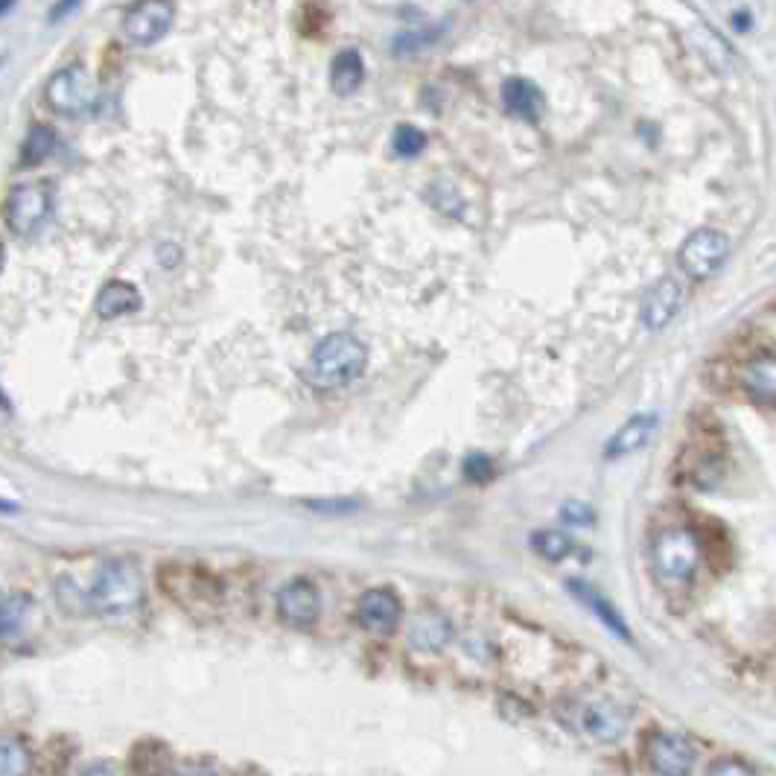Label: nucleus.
I'll return each mask as SVG.
<instances>
[{"label": "nucleus", "instance_id": "f257e3e1", "mask_svg": "<svg viewBox=\"0 0 776 776\" xmlns=\"http://www.w3.org/2000/svg\"><path fill=\"white\" fill-rule=\"evenodd\" d=\"M369 365V347L354 333H331L310 356V380L318 389H342L362 377Z\"/></svg>", "mask_w": 776, "mask_h": 776}, {"label": "nucleus", "instance_id": "f03ea898", "mask_svg": "<svg viewBox=\"0 0 776 776\" xmlns=\"http://www.w3.org/2000/svg\"><path fill=\"white\" fill-rule=\"evenodd\" d=\"M144 601V578L131 561H108L88 590V608L102 616L131 613Z\"/></svg>", "mask_w": 776, "mask_h": 776}, {"label": "nucleus", "instance_id": "7ed1b4c3", "mask_svg": "<svg viewBox=\"0 0 776 776\" xmlns=\"http://www.w3.org/2000/svg\"><path fill=\"white\" fill-rule=\"evenodd\" d=\"M654 572L660 576L662 585L680 587L692 581L695 569L700 561V543L692 529L686 525H671L662 529L654 540Z\"/></svg>", "mask_w": 776, "mask_h": 776}, {"label": "nucleus", "instance_id": "20e7f679", "mask_svg": "<svg viewBox=\"0 0 776 776\" xmlns=\"http://www.w3.org/2000/svg\"><path fill=\"white\" fill-rule=\"evenodd\" d=\"M558 721L567 730L578 733V736L596 738V741H619L628 727V718L616 704L608 700H590V698H572L563 700L561 707L554 709Z\"/></svg>", "mask_w": 776, "mask_h": 776}, {"label": "nucleus", "instance_id": "39448f33", "mask_svg": "<svg viewBox=\"0 0 776 776\" xmlns=\"http://www.w3.org/2000/svg\"><path fill=\"white\" fill-rule=\"evenodd\" d=\"M45 100L56 115L85 117L97 108L100 88L82 65H68V68L56 70L50 82L45 85Z\"/></svg>", "mask_w": 776, "mask_h": 776}, {"label": "nucleus", "instance_id": "423d86ee", "mask_svg": "<svg viewBox=\"0 0 776 776\" xmlns=\"http://www.w3.org/2000/svg\"><path fill=\"white\" fill-rule=\"evenodd\" d=\"M53 219V187L45 181L18 185L7 199V225L16 237H39Z\"/></svg>", "mask_w": 776, "mask_h": 776}, {"label": "nucleus", "instance_id": "0eeeda50", "mask_svg": "<svg viewBox=\"0 0 776 776\" xmlns=\"http://www.w3.org/2000/svg\"><path fill=\"white\" fill-rule=\"evenodd\" d=\"M730 254V239L727 234L715 232V228H700L692 237L686 239L677 261H680V269L686 272L695 281H704V277H713L715 272L721 269L724 261Z\"/></svg>", "mask_w": 776, "mask_h": 776}, {"label": "nucleus", "instance_id": "6e6552de", "mask_svg": "<svg viewBox=\"0 0 776 776\" xmlns=\"http://www.w3.org/2000/svg\"><path fill=\"white\" fill-rule=\"evenodd\" d=\"M646 756L651 770L666 776H684L695 768L698 762V750L692 747V741L680 733L657 730L646 745Z\"/></svg>", "mask_w": 776, "mask_h": 776}, {"label": "nucleus", "instance_id": "1a4fd4ad", "mask_svg": "<svg viewBox=\"0 0 776 776\" xmlns=\"http://www.w3.org/2000/svg\"><path fill=\"white\" fill-rule=\"evenodd\" d=\"M169 27H173V3L169 0H140L124 18V36L138 47L161 41Z\"/></svg>", "mask_w": 776, "mask_h": 776}, {"label": "nucleus", "instance_id": "9d476101", "mask_svg": "<svg viewBox=\"0 0 776 776\" xmlns=\"http://www.w3.org/2000/svg\"><path fill=\"white\" fill-rule=\"evenodd\" d=\"M318 613H322V599H318V590L310 581L298 578V581H289L284 590L277 592V616L289 628H313Z\"/></svg>", "mask_w": 776, "mask_h": 776}, {"label": "nucleus", "instance_id": "9b49d317", "mask_svg": "<svg viewBox=\"0 0 776 776\" xmlns=\"http://www.w3.org/2000/svg\"><path fill=\"white\" fill-rule=\"evenodd\" d=\"M400 599L394 596V590H385V587H374V590L362 592L360 601H356V622L369 633H392L400 622Z\"/></svg>", "mask_w": 776, "mask_h": 776}, {"label": "nucleus", "instance_id": "f8f14e48", "mask_svg": "<svg viewBox=\"0 0 776 776\" xmlns=\"http://www.w3.org/2000/svg\"><path fill=\"white\" fill-rule=\"evenodd\" d=\"M680 304H684V289H680V284H677L675 277H662V281H657V284L648 289L646 298H642V307H639L642 324H646L648 331H662V327L675 318Z\"/></svg>", "mask_w": 776, "mask_h": 776}, {"label": "nucleus", "instance_id": "ddd939ff", "mask_svg": "<svg viewBox=\"0 0 776 776\" xmlns=\"http://www.w3.org/2000/svg\"><path fill=\"white\" fill-rule=\"evenodd\" d=\"M502 106H505L508 115L520 117L525 124H538L546 111V100L538 85L520 77L508 79L502 85Z\"/></svg>", "mask_w": 776, "mask_h": 776}, {"label": "nucleus", "instance_id": "4468645a", "mask_svg": "<svg viewBox=\"0 0 776 776\" xmlns=\"http://www.w3.org/2000/svg\"><path fill=\"white\" fill-rule=\"evenodd\" d=\"M453 639V625L444 613H435V610H426L412 622L409 628V646L421 654H439L450 646Z\"/></svg>", "mask_w": 776, "mask_h": 776}, {"label": "nucleus", "instance_id": "2eb2a0df", "mask_svg": "<svg viewBox=\"0 0 776 776\" xmlns=\"http://www.w3.org/2000/svg\"><path fill=\"white\" fill-rule=\"evenodd\" d=\"M747 397L762 406H776V354H759L741 371Z\"/></svg>", "mask_w": 776, "mask_h": 776}, {"label": "nucleus", "instance_id": "dca6fc26", "mask_svg": "<svg viewBox=\"0 0 776 776\" xmlns=\"http://www.w3.org/2000/svg\"><path fill=\"white\" fill-rule=\"evenodd\" d=\"M569 590H572V596H576L585 608H590L592 613L599 616V622L605 625V628L613 630L616 637L625 639V642H630V630L628 625H625V619L619 616V610H616L613 605H610V601L596 590V587L585 585V581H569Z\"/></svg>", "mask_w": 776, "mask_h": 776}, {"label": "nucleus", "instance_id": "f3484780", "mask_svg": "<svg viewBox=\"0 0 776 776\" xmlns=\"http://www.w3.org/2000/svg\"><path fill=\"white\" fill-rule=\"evenodd\" d=\"M654 423L657 421H654L651 415L630 418L622 430H616L613 439L605 444V455H608V459H622V455H630V453H637V450H642V446L648 444V439H651Z\"/></svg>", "mask_w": 776, "mask_h": 776}, {"label": "nucleus", "instance_id": "a211bd4d", "mask_svg": "<svg viewBox=\"0 0 776 776\" xmlns=\"http://www.w3.org/2000/svg\"><path fill=\"white\" fill-rule=\"evenodd\" d=\"M97 313L102 318H120V315L138 313L140 310V295L138 289L129 284V281H108L106 286L97 295Z\"/></svg>", "mask_w": 776, "mask_h": 776}, {"label": "nucleus", "instance_id": "6ab92c4d", "mask_svg": "<svg viewBox=\"0 0 776 776\" xmlns=\"http://www.w3.org/2000/svg\"><path fill=\"white\" fill-rule=\"evenodd\" d=\"M365 79V65L356 50H342L331 65V88L338 97H351Z\"/></svg>", "mask_w": 776, "mask_h": 776}, {"label": "nucleus", "instance_id": "aec40b11", "mask_svg": "<svg viewBox=\"0 0 776 776\" xmlns=\"http://www.w3.org/2000/svg\"><path fill=\"white\" fill-rule=\"evenodd\" d=\"M32 613V599L27 592H9L3 599V616H0V628H3V639L12 642V639L27 628V619Z\"/></svg>", "mask_w": 776, "mask_h": 776}, {"label": "nucleus", "instance_id": "412c9836", "mask_svg": "<svg viewBox=\"0 0 776 776\" xmlns=\"http://www.w3.org/2000/svg\"><path fill=\"white\" fill-rule=\"evenodd\" d=\"M56 149V131L50 126L36 124L21 144V167H36L45 158H50Z\"/></svg>", "mask_w": 776, "mask_h": 776}, {"label": "nucleus", "instance_id": "4be33fe9", "mask_svg": "<svg viewBox=\"0 0 776 776\" xmlns=\"http://www.w3.org/2000/svg\"><path fill=\"white\" fill-rule=\"evenodd\" d=\"M30 770V750L21 738H3V754H0V774L18 776Z\"/></svg>", "mask_w": 776, "mask_h": 776}, {"label": "nucleus", "instance_id": "5701e85b", "mask_svg": "<svg viewBox=\"0 0 776 776\" xmlns=\"http://www.w3.org/2000/svg\"><path fill=\"white\" fill-rule=\"evenodd\" d=\"M531 543H534V549L543 554L546 561H563L572 552V540L567 534H561V531H538L531 538Z\"/></svg>", "mask_w": 776, "mask_h": 776}, {"label": "nucleus", "instance_id": "b1692460", "mask_svg": "<svg viewBox=\"0 0 776 776\" xmlns=\"http://www.w3.org/2000/svg\"><path fill=\"white\" fill-rule=\"evenodd\" d=\"M423 147H426V135H423L421 129H415V126H409V124H400L397 129H394L392 135L394 155H400V158H415V155L423 153Z\"/></svg>", "mask_w": 776, "mask_h": 776}, {"label": "nucleus", "instance_id": "393cba45", "mask_svg": "<svg viewBox=\"0 0 776 776\" xmlns=\"http://www.w3.org/2000/svg\"><path fill=\"white\" fill-rule=\"evenodd\" d=\"M56 599H59V608L65 610V613H70V616H79V613H85V610H91L88 608V592H82V590H77V585L73 581H59V587H56Z\"/></svg>", "mask_w": 776, "mask_h": 776}, {"label": "nucleus", "instance_id": "a878e982", "mask_svg": "<svg viewBox=\"0 0 776 776\" xmlns=\"http://www.w3.org/2000/svg\"><path fill=\"white\" fill-rule=\"evenodd\" d=\"M441 30H426V32H403L397 41H394V53L403 56V53H415V50H423L426 45H432V41L439 39Z\"/></svg>", "mask_w": 776, "mask_h": 776}, {"label": "nucleus", "instance_id": "bb28decb", "mask_svg": "<svg viewBox=\"0 0 776 776\" xmlns=\"http://www.w3.org/2000/svg\"><path fill=\"white\" fill-rule=\"evenodd\" d=\"M491 470H493V464H491V459L488 455H482V453H473V455H468L464 459V473H468L473 482H484V479H491Z\"/></svg>", "mask_w": 776, "mask_h": 776}, {"label": "nucleus", "instance_id": "cd10ccee", "mask_svg": "<svg viewBox=\"0 0 776 776\" xmlns=\"http://www.w3.org/2000/svg\"><path fill=\"white\" fill-rule=\"evenodd\" d=\"M563 520L572 525H590L592 514H590V508L578 505V502H569V505L563 508Z\"/></svg>", "mask_w": 776, "mask_h": 776}, {"label": "nucleus", "instance_id": "c85d7f7f", "mask_svg": "<svg viewBox=\"0 0 776 776\" xmlns=\"http://www.w3.org/2000/svg\"><path fill=\"white\" fill-rule=\"evenodd\" d=\"M750 765H745V762H730L724 759L718 762V765H713V774H750Z\"/></svg>", "mask_w": 776, "mask_h": 776}, {"label": "nucleus", "instance_id": "c756f323", "mask_svg": "<svg viewBox=\"0 0 776 776\" xmlns=\"http://www.w3.org/2000/svg\"><path fill=\"white\" fill-rule=\"evenodd\" d=\"M79 7V0H59L53 9H50V23H56V21H62L65 16H70L73 9Z\"/></svg>", "mask_w": 776, "mask_h": 776}, {"label": "nucleus", "instance_id": "7c9ffc66", "mask_svg": "<svg viewBox=\"0 0 776 776\" xmlns=\"http://www.w3.org/2000/svg\"><path fill=\"white\" fill-rule=\"evenodd\" d=\"M9 9H12V0H3V16H7Z\"/></svg>", "mask_w": 776, "mask_h": 776}]
</instances>
